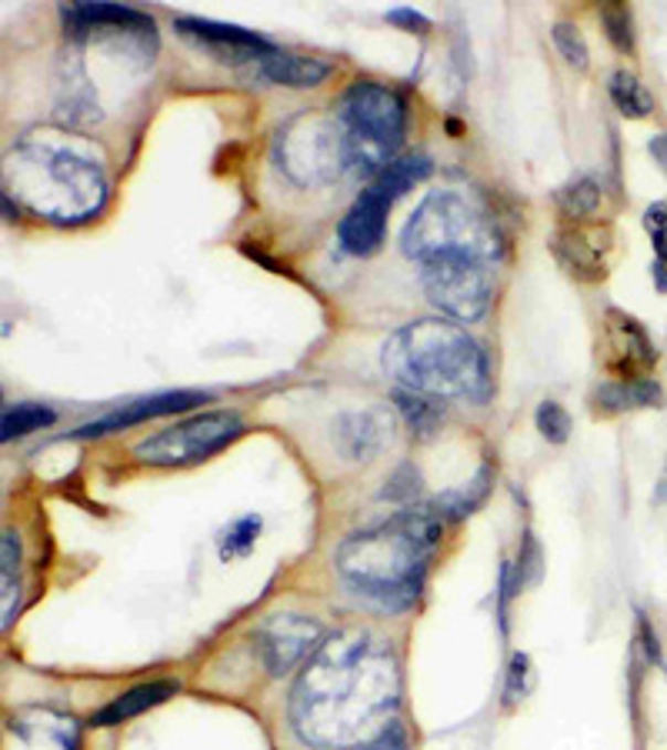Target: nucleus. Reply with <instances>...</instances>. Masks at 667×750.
<instances>
[{
	"label": "nucleus",
	"mask_w": 667,
	"mask_h": 750,
	"mask_svg": "<svg viewBox=\"0 0 667 750\" xmlns=\"http://www.w3.org/2000/svg\"><path fill=\"white\" fill-rule=\"evenodd\" d=\"M421 477H417V471L411 467V464H404V467H398V474L388 480V487H384V500H411L417 490H421V484H417Z\"/></svg>",
	"instance_id": "nucleus-31"
},
{
	"label": "nucleus",
	"mask_w": 667,
	"mask_h": 750,
	"mask_svg": "<svg viewBox=\"0 0 667 750\" xmlns=\"http://www.w3.org/2000/svg\"><path fill=\"white\" fill-rule=\"evenodd\" d=\"M174 694H178V684H174V680L137 684V687L124 690L120 697H114L107 707H100V710L91 717V723H94V727H117V723H124V720H130V717H140L144 710L163 704L167 697H174Z\"/></svg>",
	"instance_id": "nucleus-17"
},
{
	"label": "nucleus",
	"mask_w": 667,
	"mask_h": 750,
	"mask_svg": "<svg viewBox=\"0 0 667 750\" xmlns=\"http://www.w3.org/2000/svg\"><path fill=\"white\" fill-rule=\"evenodd\" d=\"M61 14H64V28L71 34H87V31H100V28L137 31V34L153 31V21L147 14L124 8V4H71Z\"/></svg>",
	"instance_id": "nucleus-16"
},
{
	"label": "nucleus",
	"mask_w": 667,
	"mask_h": 750,
	"mask_svg": "<svg viewBox=\"0 0 667 750\" xmlns=\"http://www.w3.org/2000/svg\"><path fill=\"white\" fill-rule=\"evenodd\" d=\"M388 211H391V198L378 183H371L368 191H361V198L351 204V211L345 214V221L338 228L341 247L354 257L374 254L388 234Z\"/></svg>",
	"instance_id": "nucleus-11"
},
{
	"label": "nucleus",
	"mask_w": 667,
	"mask_h": 750,
	"mask_svg": "<svg viewBox=\"0 0 667 750\" xmlns=\"http://www.w3.org/2000/svg\"><path fill=\"white\" fill-rule=\"evenodd\" d=\"M607 228H558L551 234V251L558 264L578 281H601L607 274Z\"/></svg>",
	"instance_id": "nucleus-12"
},
{
	"label": "nucleus",
	"mask_w": 667,
	"mask_h": 750,
	"mask_svg": "<svg viewBox=\"0 0 667 750\" xmlns=\"http://www.w3.org/2000/svg\"><path fill=\"white\" fill-rule=\"evenodd\" d=\"M607 94H611L614 107L624 117H647L654 110V97L647 94V87L631 71H614L611 84H607Z\"/></svg>",
	"instance_id": "nucleus-23"
},
{
	"label": "nucleus",
	"mask_w": 667,
	"mask_h": 750,
	"mask_svg": "<svg viewBox=\"0 0 667 750\" xmlns=\"http://www.w3.org/2000/svg\"><path fill=\"white\" fill-rule=\"evenodd\" d=\"M244 434V421L234 411H208L191 421H181L167 431L150 434L134 447L137 461L157 464V467H181L208 461L211 454L224 451L231 441Z\"/></svg>",
	"instance_id": "nucleus-8"
},
{
	"label": "nucleus",
	"mask_w": 667,
	"mask_h": 750,
	"mask_svg": "<svg viewBox=\"0 0 667 750\" xmlns=\"http://www.w3.org/2000/svg\"><path fill=\"white\" fill-rule=\"evenodd\" d=\"M644 228L650 234V244H654V254H657V264H667V204L657 201L644 211Z\"/></svg>",
	"instance_id": "nucleus-30"
},
{
	"label": "nucleus",
	"mask_w": 667,
	"mask_h": 750,
	"mask_svg": "<svg viewBox=\"0 0 667 750\" xmlns=\"http://www.w3.org/2000/svg\"><path fill=\"white\" fill-rule=\"evenodd\" d=\"M601 198H604L601 180L591 177V173H581V177L568 180V183L561 187V191L554 194L558 211H561L564 218H571V221H587V218H594V214L601 211Z\"/></svg>",
	"instance_id": "nucleus-20"
},
{
	"label": "nucleus",
	"mask_w": 667,
	"mask_h": 750,
	"mask_svg": "<svg viewBox=\"0 0 667 750\" xmlns=\"http://www.w3.org/2000/svg\"><path fill=\"white\" fill-rule=\"evenodd\" d=\"M381 363L401 391L424 398H490V367L480 344L457 324L417 320L391 334Z\"/></svg>",
	"instance_id": "nucleus-4"
},
{
	"label": "nucleus",
	"mask_w": 667,
	"mask_h": 750,
	"mask_svg": "<svg viewBox=\"0 0 667 750\" xmlns=\"http://www.w3.org/2000/svg\"><path fill=\"white\" fill-rule=\"evenodd\" d=\"M261 74L274 84H284V87H317L330 74V64L320 61V57L271 51V54L261 57Z\"/></svg>",
	"instance_id": "nucleus-18"
},
{
	"label": "nucleus",
	"mask_w": 667,
	"mask_h": 750,
	"mask_svg": "<svg viewBox=\"0 0 667 750\" xmlns=\"http://www.w3.org/2000/svg\"><path fill=\"white\" fill-rule=\"evenodd\" d=\"M437 540L441 514L431 507H404L338 547V574L358 598L384 611H404L421 598Z\"/></svg>",
	"instance_id": "nucleus-3"
},
{
	"label": "nucleus",
	"mask_w": 667,
	"mask_h": 750,
	"mask_svg": "<svg viewBox=\"0 0 667 750\" xmlns=\"http://www.w3.org/2000/svg\"><path fill=\"white\" fill-rule=\"evenodd\" d=\"M404 254L424 264L427 297L457 320H477L494 294L497 224L454 191L431 194L401 234Z\"/></svg>",
	"instance_id": "nucleus-2"
},
{
	"label": "nucleus",
	"mask_w": 667,
	"mask_h": 750,
	"mask_svg": "<svg viewBox=\"0 0 667 750\" xmlns=\"http://www.w3.org/2000/svg\"><path fill=\"white\" fill-rule=\"evenodd\" d=\"M57 421V411H51L47 404H14L4 411V421H0V437L4 441H14V437H24L31 431H44Z\"/></svg>",
	"instance_id": "nucleus-24"
},
{
	"label": "nucleus",
	"mask_w": 667,
	"mask_h": 750,
	"mask_svg": "<svg viewBox=\"0 0 667 750\" xmlns=\"http://www.w3.org/2000/svg\"><path fill=\"white\" fill-rule=\"evenodd\" d=\"M320 624L304 617V614H274L271 621H264L254 634L257 651L264 657V667L280 677L287 670H294L310 651L320 647Z\"/></svg>",
	"instance_id": "nucleus-9"
},
{
	"label": "nucleus",
	"mask_w": 667,
	"mask_h": 750,
	"mask_svg": "<svg viewBox=\"0 0 667 750\" xmlns=\"http://www.w3.org/2000/svg\"><path fill=\"white\" fill-rule=\"evenodd\" d=\"M601 24H604L607 41H611L621 54H631V51H634L631 14H627V8H624V4H607V8H601Z\"/></svg>",
	"instance_id": "nucleus-26"
},
{
	"label": "nucleus",
	"mask_w": 667,
	"mask_h": 750,
	"mask_svg": "<svg viewBox=\"0 0 667 750\" xmlns=\"http://www.w3.org/2000/svg\"><path fill=\"white\" fill-rule=\"evenodd\" d=\"M640 634H644V641H647V644H644V647H647V657H650V661H660V647H657V637L650 634L647 621H640Z\"/></svg>",
	"instance_id": "nucleus-36"
},
{
	"label": "nucleus",
	"mask_w": 667,
	"mask_h": 750,
	"mask_svg": "<svg viewBox=\"0 0 667 750\" xmlns=\"http://www.w3.org/2000/svg\"><path fill=\"white\" fill-rule=\"evenodd\" d=\"M551 38H554V47L561 51V57H564L568 64H574V67H587V44H584V38H581L578 24H571V21H558V24H554V31H551Z\"/></svg>",
	"instance_id": "nucleus-28"
},
{
	"label": "nucleus",
	"mask_w": 667,
	"mask_h": 750,
	"mask_svg": "<svg viewBox=\"0 0 667 750\" xmlns=\"http://www.w3.org/2000/svg\"><path fill=\"white\" fill-rule=\"evenodd\" d=\"M607 334H611V344L614 350L621 353V360L614 363L624 378L621 381H637V367H650L657 363V350L650 344V337L644 334V327L627 317L624 310H607Z\"/></svg>",
	"instance_id": "nucleus-15"
},
{
	"label": "nucleus",
	"mask_w": 667,
	"mask_h": 750,
	"mask_svg": "<svg viewBox=\"0 0 667 750\" xmlns=\"http://www.w3.org/2000/svg\"><path fill=\"white\" fill-rule=\"evenodd\" d=\"M398 408H401V414H404V421L421 434V437H427L437 424H441V408L437 404H431L424 394H411V391H398Z\"/></svg>",
	"instance_id": "nucleus-25"
},
{
	"label": "nucleus",
	"mask_w": 667,
	"mask_h": 750,
	"mask_svg": "<svg viewBox=\"0 0 667 750\" xmlns=\"http://www.w3.org/2000/svg\"><path fill=\"white\" fill-rule=\"evenodd\" d=\"M178 34L198 41L201 47H208L211 54H218V61H251V57H264L271 54V41H264L254 31L234 28V24H218V21H201V18H178L174 21Z\"/></svg>",
	"instance_id": "nucleus-13"
},
{
	"label": "nucleus",
	"mask_w": 667,
	"mask_h": 750,
	"mask_svg": "<svg viewBox=\"0 0 667 750\" xmlns=\"http://www.w3.org/2000/svg\"><path fill=\"white\" fill-rule=\"evenodd\" d=\"M338 120L345 124L351 144V163L378 167L404 140L407 104L398 91L378 81H358L345 91L338 104Z\"/></svg>",
	"instance_id": "nucleus-6"
},
{
	"label": "nucleus",
	"mask_w": 667,
	"mask_h": 750,
	"mask_svg": "<svg viewBox=\"0 0 667 750\" xmlns=\"http://www.w3.org/2000/svg\"><path fill=\"white\" fill-rule=\"evenodd\" d=\"M277 160L297 183H320L351 163L345 124L320 114H304L277 134Z\"/></svg>",
	"instance_id": "nucleus-7"
},
{
	"label": "nucleus",
	"mask_w": 667,
	"mask_h": 750,
	"mask_svg": "<svg viewBox=\"0 0 667 750\" xmlns=\"http://www.w3.org/2000/svg\"><path fill=\"white\" fill-rule=\"evenodd\" d=\"M528 680H531V661L525 654H515L511 670H508V687H505L508 704H518L528 694Z\"/></svg>",
	"instance_id": "nucleus-32"
},
{
	"label": "nucleus",
	"mask_w": 667,
	"mask_h": 750,
	"mask_svg": "<svg viewBox=\"0 0 667 750\" xmlns=\"http://www.w3.org/2000/svg\"><path fill=\"white\" fill-rule=\"evenodd\" d=\"M660 384L650 381V378H637V381H611V384H601L594 391V411L601 414H621V411H631V408H657L660 404Z\"/></svg>",
	"instance_id": "nucleus-19"
},
{
	"label": "nucleus",
	"mask_w": 667,
	"mask_h": 750,
	"mask_svg": "<svg viewBox=\"0 0 667 750\" xmlns=\"http://www.w3.org/2000/svg\"><path fill=\"white\" fill-rule=\"evenodd\" d=\"M534 421H538V431L544 434V441H551V444H564L568 434H571V418H568V411H564L561 404H554V401H544V404L538 408Z\"/></svg>",
	"instance_id": "nucleus-29"
},
{
	"label": "nucleus",
	"mask_w": 667,
	"mask_h": 750,
	"mask_svg": "<svg viewBox=\"0 0 667 750\" xmlns=\"http://www.w3.org/2000/svg\"><path fill=\"white\" fill-rule=\"evenodd\" d=\"M391 441V418L384 411H348L334 421V447L345 461H371Z\"/></svg>",
	"instance_id": "nucleus-14"
},
{
	"label": "nucleus",
	"mask_w": 667,
	"mask_h": 750,
	"mask_svg": "<svg viewBox=\"0 0 667 750\" xmlns=\"http://www.w3.org/2000/svg\"><path fill=\"white\" fill-rule=\"evenodd\" d=\"M427 177H431V157L427 154H407V157H398V160L384 163V170H381V177L374 183L394 201V198L407 194L414 183H421Z\"/></svg>",
	"instance_id": "nucleus-21"
},
{
	"label": "nucleus",
	"mask_w": 667,
	"mask_h": 750,
	"mask_svg": "<svg viewBox=\"0 0 667 750\" xmlns=\"http://www.w3.org/2000/svg\"><path fill=\"white\" fill-rule=\"evenodd\" d=\"M401 674L391 641L371 631H341L324 641L290 690L297 737L341 750L384 733L398 710Z\"/></svg>",
	"instance_id": "nucleus-1"
},
{
	"label": "nucleus",
	"mask_w": 667,
	"mask_h": 750,
	"mask_svg": "<svg viewBox=\"0 0 667 750\" xmlns=\"http://www.w3.org/2000/svg\"><path fill=\"white\" fill-rule=\"evenodd\" d=\"M647 150L654 154V160L664 167V173H667V134H657V137H650L647 140Z\"/></svg>",
	"instance_id": "nucleus-35"
},
{
	"label": "nucleus",
	"mask_w": 667,
	"mask_h": 750,
	"mask_svg": "<svg viewBox=\"0 0 667 750\" xmlns=\"http://www.w3.org/2000/svg\"><path fill=\"white\" fill-rule=\"evenodd\" d=\"M490 467H480L477 471V477L470 480V484H464V487H457V490H447V494H441L437 497V514L441 517H451V520H460V517H467V514H474L480 504H484V497H487V487H490Z\"/></svg>",
	"instance_id": "nucleus-22"
},
{
	"label": "nucleus",
	"mask_w": 667,
	"mask_h": 750,
	"mask_svg": "<svg viewBox=\"0 0 667 750\" xmlns=\"http://www.w3.org/2000/svg\"><path fill=\"white\" fill-rule=\"evenodd\" d=\"M204 401H211V394H204V391H163V394H150V398L120 404L117 411H110V414L84 424L81 431H74V437H104V434L124 431L130 424H144V421L167 418V414H184V411H191V408H198Z\"/></svg>",
	"instance_id": "nucleus-10"
},
{
	"label": "nucleus",
	"mask_w": 667,
	"mask_h": 750,
	"mask_svg": "<svg viewBox=\"0 0 667 750\" xmlns=\"http://www.w3.org/2000/svg\"><path fill=\"white\" fill-rule=\"evenodd\" d=\"M257 530H261V517H241L231 530H224V537H221V557L224 560H231V557H244L251 547H254V540H257Z\"/></svg>",
	"instance_id": "nucleus-27"
},
{
	"label": "nucleus",
	"mask_w": 667,
	"mask_h": 750,
	"mask_svg": "<svg viewBox=\"0 0 667 750\" xmlns=\"http://www.w3.org/2000/svg\"><path fill=\"white\" fill-rule=\"evenodd\" d=\"M388 21H391V24H404V28H411V31H417V34H424V31L431 28V21H427L421 11H414V8H398V11H388Z\"/></svg>",
	"instance_id": "nucleus-34"
},
{
	"label": "nucleus",
	"mask_w": 667,
	"mask_h": 750,
	"mask_svg": "<svg viewBox=\"0 0 667 750\" xmlns=\"http://www.w3.org/2000/svg\"><path fill=\"white\" fill-rule=\"evenodd\" d=\"M51 134L28 137L11 154V177L18 194L57 221H84L104 204V170L74 144L47 140Z\"/></svg>",
	"instance_id": "nucleus-5"
},
{
	"label": "nucleus",
	"mask_w": 667,
	"mask_h": 750,
	"mask_svg": "<svg viewBox=\"0 0 667 750\" xmlns=\"http://www.w3.org/2000/svg\"><path fill=\"white\" fill-rule=\"evenodd\" d=\"M364 750H407V733H404L401 723L391 720V727H388L384 733H378Z\"/></svg>",
	"instance_id": "nucleus-33"
}]
</instances>
